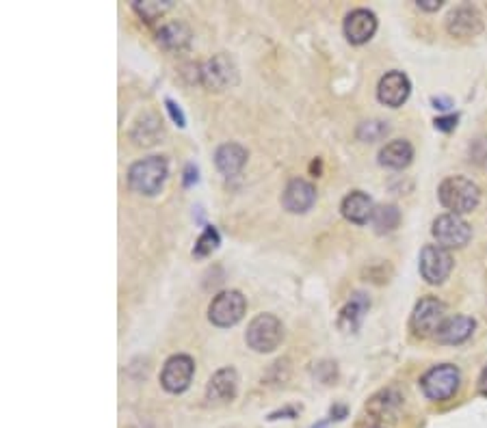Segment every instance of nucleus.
<instances>
[{"label": "nucleus", "instance_id": "f257e3e1", "mask_svg": "<svg viewBox=\"0 0 487 428\" xmlns=\"http://www.w3.org/2000/svg\"><path fill=\"white\" fill-rule=\"evenodd\" d=\"M438 197H440V204L453 214H468L479 206L481 190L472 180L462 178V176H453L440 184Z\"/></svg>", "mask_w": 487, "mask_h": 428}, {"label": "nucleus", "instance_id": "f03ea898", "mask_svg": "<svg viewBox=\"0 0 487 428\" xmlns=\"http://www.w3.org/2000/svg\"><path fill=\"white\" fill-rule=\"evenodd\" d=\"M169 174V167L167 160L163 156H148L143 160H137L130 171H128V184L134 193L141 195H156L160 193L165 180Z\"/></svg>", "mask_w": 487, "mask_h": 428}, {"label": "nucleus", "instance_id": "7ed1b4c3", "mask_svg": "<svg viewBox=\"0 0 487 428\" xmlns=\"http://www.w3.org/2000/svg\"><path fill=\"white\" fill-rule=\"evenodd\" d=\"M284 337V327L282 323L273 316V313H260L255 316L245 333V339L249 349L255 353H271L279 346V342Z\"/></svg>", "mask_w": 487, "mask_h": 428}, {"label": "nucleus", "instance_id": "20e7f679", "mask_svg": "<svg viewBox=\"0 0 487 428\" xmlns=\"http://www.w3.org/2000/svg\"><path fill=\"white\" fill-rule=\"evenodd\" d=\"M420 385H422V391L429 401L444 403L455 396L457 389H460V370L450 363L436 365L422 377Z\"/></svg>", "mask_w": 487, "mask_h": 428}, {"label": "nucleus", "instance_id": "39448f33", "mask_svg": "<svg viewBox=\"0 0 487 428\" xmlns=\"http://www.w3.org/2000/svg\"><path fill=\"white\" fill-rule=\"evenodd\" d=\"M446 323V307L436 297H424L416 303L410 327L418 337L438 335L442 325Z\"/></svg>", "mask_w": 487, "mask_h": 428}, {"label": "nucleus", "instance_id": "423d86ee", "mask_svg": "<svg viewBox=\"0 0 487 428\" xmlns=\"http://www.w3.org/2000/svg\"><path fill=\"white\" fill-rule=\"evenodd\" d=\"M247 309V301L239 290H225L217 294L208 307V318L217 327H232L236 325Z\"/></svg>", "mask_w": 487, "mask_h": 428}, {"label": "nucleus", "instance_id": "0eeeda50", "mask_svg": "<svg viewBox=\"0 0 487 428\" xmlns=\"http://www.w3.org/2000/svg\"><path fill=\"white\" fill-rule=\"evenodd\" d=\"M431 234L438 240V245L444 249H462L464 245H468L472 230L460 214L448 212V214H442L434 221Z\"/></svg>", "mask_w": 487, "mask_h": 428}, {"label": "nucleus", "instance_id": "6e6552de", "mask_svg": "<svg viewBox=\"0 0 487 428\" xmlns=\"http://www.w3.org/2000/svg\"><path fill=\"white\" fill-rule=\"evenodd\" d=\"M195 375V361L189 355H174L169 357L160 372V385L169 394H182L189 389Z\"/></svg>", "mask_w": 487, "mask_h": 428}, {"label": "nucleus", "instance_id": "1a4fd4ad", "mask_svg": "<svg viewBox=\"0 0 487 428\" xmlns=\"http://www.w3.org/2000/svg\"><path fill=\"white\" fill-rule=\"evenodd\" d=\"M453 271V258L450 253L440 247V245H426L420 251V275L426 283H442L444 279H448Z\"/></svg>", "mask_w": 487, "mask_h": 428}, {"label": "nucleus", "instance_id": "9d476101", "mask_svg": "<svg viewBox=\"0 0 487 428\" xmlns=\"http://www.w3.org/2000/svg\"><path fill=\"white\" fill-rule=\"evenodd\" d=\"M202 82L210 91H221L236 82V67L225 54H217L202 67Z\"/></svg>", "mask_w": 487, "mask_h": 428}, {"label": "nucleus", "instance_id": "9b49d317", "mask_svg": "<svg viewBox=\"0 0 487 428\" xmlns=\"http://www.w3.org/2000/svg\"><path fill=\"white\" fill-rule=\"evenodd\" d=\"M412 93V82L403 72H388L381 80H379V87H377V98L381 104L398 108L407 102Z\"/></svg>", "mask_w": 487, "mask_h": 428}, {"label": "nucleus", "instance_id": "f8f14e48", "mask_svg": "<svg viewBox=\"0 0 487 428\" xmlns=\"http://www.w3.org/2000/svg\"><path fill=\"white\" fill-rule=\"evenodd\" d=\"M314 202H317V186L312 182L303 180V178H295L286 186L284 195H282V204L284 208L293 212V214H303L308 212Z\"/></svg>", "mask_w": 487, "mask_h": 428}, {"label": "nucleus", "instance_id": "ddd939ff", "mask_svg": "<svg viewBox=\"0 0 487 428\" xmlns=\"http://www.w3.org/2000/svg\"><path fill=\"white\" fill-rule=\"evenodd\" d=\"M239 389V375L234 368H221L219 372L213 375L206 387V398L210 405H225L234 401Z\"/></svg>", "mask_w": 487, "mask_h": 428}, {"label": "nucleus", "instance_id": "4468645a", "mask_svg": "<svg viewBox=\"0 0 487 428\" xmlns=\"http://www.w3.org/2000/svg\"><path fill=\"white\" fill-rule=\"evenodd\" d=\"M446 28H448V33L453 37L468 39V37H474V35H479L483 31V20H481V13L474 7L464 5V7H457L448 15Z\"/></svg>", "mask_w": 487, "mask_h": 428}, {"label": "nucleus", "instance_id": "2eb2a0df", "mask_svg": "<svg viewBox=\"0 0 487 428\" xmlns=\"http://www.w3.org/2000/svg\"><path fill=\"white\" fill-rule=\"evenodd\" d=\"M375 31H377V15L368 9H355L345 20V35L355 46L372 39Z\"/></svg>", "mask_w": 487, "mask_h": 428}, {"label": "nucleus", "instance_id": "dca6fc26", "mask_svg": "<svg viewBox=\"0 0 487 428\" xmlns=\"http://www.w3.org/2000/svg\"><path fill=\"white\" fill-rule=\"evenodd\" d=\"M342 216H345L347 221L351 223H358V225H364L368 219H372V212H375V206H372V199L362 193V190H353L349 193L345 199H342Z\"/></svg>", "mask_w": 487, "mask_h": 428}, {"label": "nucleus", "instance_id": "f3484780", "mask_svg": "<svg viewBox=\"0 0 487 428\" xmlns=\"http://www.w3.org/2000/svg\"><path fill=\"white\" fill-rule=\"evenodd\" d=\"M245 162H247V150L241 148L239 143H225L215 154V164L225 178L236 176L245 167Z\"/></svg>", "mask_w": 487, "mask_h": 428}, {"label": "nucleus", "instance_id": "a211bd4d", "mask_svg": "<svg viewBox=\"0 0 487 428\" xmlns=\"http://www.w3.org/2000/svg\"><path fill=\"white\" fill-rule=\"evenodd\" d=\"M474 327L476 323L468 316H455V318H448L442 329L438 331V342H442V344H462V342H466L472 333H474Z\"/></svg>", "mask_w": 487, "mask_h": 428}, {"label": "nucleus", "instance_id": "6ab92c4d", "mask_svg": "<svg viewBox=\"0 0 487 428\" xmlns=\"http://www.w3.org/2000/svg\"><path fill=\"white\" fill-rule=\"evenodd\" d=\"M368 307H370L368 297L362 294V292H355L349 299V303L342 307V311H340V320H338L340 329L342 331H358V327L362 325L364 313L368 311Z\"/></svg>", "mask_w": 487, "mask_h": 428}, {"label": "nucleus", "instance_id": "aec40b11", "mask_svg": "<svg viewBox=\"0 0 487 428\" xmlns=\"http://www.w3.org/2000/svg\"><path fill=\"white\" fill-rule=\"evenodd\" d=\"M412 158H414V150L403 138L390 141L379 152V162L388 169H405L412 162Z\"/></svg>", "mask_w": 487, "mask_h": 428}, {"label": "nucleus", "instance_id": "412c9836", "mask_svg": "<svg viewBox=\"0 0 487 428\" xmlns=\"http://www.w3.org/2000/svg\"><path fill=\"white\" fill-rule=\"evenodd\" d=\"M191 41V31L182 22L165 24L158 31V44L167 50H182Z\"/></svg>", "mask_w": 487, "mask_h": 428}, {"label": "nucleus", "instance_id": "4be33fe9", "mask_svg": "<svg viewBox=\"0 0 487 428\" xmlns=\"http://www.w3.org/2000/svg\"><path fill=\"white\" fill-rule=\"evenodd\" d=\"M158 136H163V126L156 115H146L143 119H139L132 132V138L137 145H154Z\"/></svg>", "mask_w": 487, "mask_h": 428}, {"label": "nucleus", "instance_id": "5701e85b", "mask_svg": "<svg viewBox=\"0 0 487 428\" xmlns=\"http://www.w3.org/2000/svg\"><path fill=\"white\" fill-rule=\"evenodd\" d=\"M400 223V212L396 206H379L372 212V225L379 234H388L394 232Z\"/></svg>", "mask_w": 487, "mask_h": 428}, {"label": "nucleus", "instance_id": "b1692460", "mask_svg": "<svg viewBox=\"0 0 487 428\" xmlns=\"http://www.w3.org/2000/svg\"><path fill=\"white\" fill-rule=\"evenodd\" d=\"M388 132H390V126H388L386 122H379V119L364 122V124L358 128V136H360L362 141H368V143L381 141Z\"/></svg>", "mask_w": 487, "mask_h": 428}, {"label": "nucleus", "instance_id": "393cba45", "mask_svg": "<svg viewBox=\"0 0 487 428\" xmlns=\"http://www.w3.org/2000/svg\"><path fill=\"white\" fill-rule=\"evenodd\" d=\"M171 7L169 0H165V3H158V0H148V3H134L132 9L146 20V22H154L156 18H160L167 9Z\"/></svg>", "mask_w": 487, "mask_h": 428}, {"label": "nucleus", "instance_id": "a878e982", "mask_svg": "<svg viewBox=\"0 0 487 428\" xmlns=\"http://www.w3.org/2000/svg\"><path fill=\"white\" fill-rule=\"evenodd\" d=\"M217 247H219V232L215 230L213 225H208L206 230H204V234L199 236V240L195 242L193 255H197V258H204V255L213 253Z\"/></svg>", "mask_w": 487, "mask_h": 428}, {"label": "nucleus", "instance_id": "bb28decb", "mask_svg": "<svg viewBox=\"0 0 487 428\" xmlns=\"http://www.w3.org/2000/svg\"><path fill=\"white\" fill-rule=\"evenodd\" d=\"M165 106H167V110H169L171 119H174V122L182 128V126H184V115H182V110L176 106V102H174V100H165Z\"/></svg>", "mask_w": 487, "mask_h": 428}, {"label": "nucleus", "instance_id": "cd10ccee", "mask_svg": "<svg viewBox=\"0 0 487 428\" xmlns=\"http://www.w3.org/2000/svg\"><path fill=\"white\" fill-rule=\"evenodd\" d=\"M455 126H457V117H455V115H448V117H440V119H436V128H438V130L448 132V130H453Z\"/></svg>", "mask_w": 487, "mask_h": 428}, {"label": "nucleus", "instance_id": "c85d7f7f", "mask_svg": "<svg viewBox=\"0 0 487 428\" xmlns=\"http://www.w3.org/2000/svg\"><path fill=\"white\" fill-rule=\"evenodd\" d=\"M418 7L424 11H438L442 7V0H418Z\"/></svg>", "mask_w": 487, "mask_h": 428}, {"label": "nucleus", "instance_id": "c756f323", "mask_svg": "<svg viewBox=\"0 0 487 428\" xmlns=\"http://www.w3.org/2000/svg\"><path fill=\"white\" fill-rule=\"evenodd\" d=\"M479 391H481L483 396H487V368L483 370L481 377H479Z\"/></svg>", "mask_w": 487, "mask_h": 428}, {"label": "nucleus", "instance_id": "7c9ffc66", "mask_svg": "<svg viewBox=\"0 0 487 428\" xmlns=\"http://www.w3.org/2000/svg\"><path fill=\"white\" fill-rule=\"evenodd\" d=\"M193 180L197 182V169H193V167L189 164V167H186V178H184V184L189 186V184H191Z\"/></svg>", "mask_w": 487, "mask_h": 428}, {"label": "nucleus", "instance_id": "2f4dec72", "mask_svg": "<svg viewBox=\"0 0 487 428\" xmlns=\"http://www.w3.org/2000/svg\"><path fill=\"white\" fill-rule=\"evenodd\" d=\"M331 415H334V420H342V417L347 415V409H345V407H334V409H331Z\"/></svg>", "mask_w": 487, "mask_h": 428}, {"label": "nucleus", "instance_id": "473e14b6", "mask_svg": "<svg viewBox=\"0 0 487 428\" xmlns=\"http://www.w3.org/2000/svg\"><path fill=\"white\" fill-rule=\"evenodd\" d=\"M372 428H381V426H372Z\"/></svg>", "mask_w": 487, "mask_h": 428}]
</instances>
